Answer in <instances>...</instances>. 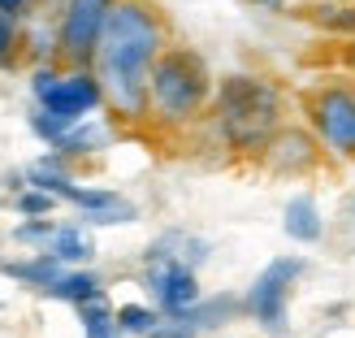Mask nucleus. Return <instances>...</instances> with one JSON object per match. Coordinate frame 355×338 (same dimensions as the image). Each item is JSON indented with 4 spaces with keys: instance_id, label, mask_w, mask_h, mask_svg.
Masks as SVG:
<instances>
[{
    "instance_id": "1",
    "label": "nucleus",
    "mask_w": 355,
    "mask_h": 338,
    "mask_svg": "<svg viewBox=\"0 0 355 338\" xmlns=\"http://www.w3.org/2000/svg\"><path fill=\"white\" fill-rule=\"evenodd\" d=\"M165 17L148 0H117L96 48V78L117 121H148L152 69L165 57Z\"/></svg>"
},
{
    "instance_id": "2",
    "label": "nucleus",
    "mask_w": 355,
    "mask_h": 338,
    "mask_svg": "<svg viewBox=\"0 0 355 338\" xmlns=\"http://www.w3.org/2000/svg\"><path fill=\"white\" fill-rule=\"evenodd\" d=\"M212 130L239 156H264V148L286 126V96L264 74H225L208 104Z\"/></svg>"
},
{
    "instance_id": "3",
    "label": "nucleus",
    "mask_w": 355,
    "mask_h": 338,
    "mask_svg": "<svg viewBox=\"0 0 355 338\" xmlns=\"http://www.w3.org/2000/svg\"><path fill=\"white\" fill-rule=\"evenodd\" d=\"M217 92V78L208 74V61L195 48H165V57L152 69L148 87V117L161 126H191Z\"/></svg>"
},
{
    "instance_id": "4",
    "label": "nucleus",
    "mask_w": 355,
    "mask_h": 338,
    "mask_svg": "<svg viewBox=\"0 0 355 338\" xmlns=\"http://www.w3.org/2000/svg\"><path fill=\"white\" fill-rule=\"evenodd\" d=\"M304 113L321 148L355 161V83H321L304 96Z\"/></svg>"
},
{
    "instance_id": "5",
    "label": "nucleus",
    "mask_w": 355,
    "mask_h": 338,
    "mask_svg": "<svg viewBox=\"0 0 355 338\" xmlns=\"http://www.w3.org/2000/svg\"><path fill=\"white\" fill-rule=\"evenodd\" d=\"M31 96L40 109L69 117V121H87V113L104 104L96 69H69V74H61L57 65H40L31 78Z\"/></svg>"
},
{
    "instance_id": "6",
    "label": "nucleus",
    "mask_w": 355,
    "mask_h": 338,
    "mask_svg": "<svg viewBox=\"0 0 355 338\" xmlns=\"http://www.w3.org/2000/svg\"><path fill=\"white\" fill-rule=\"evenodd\" d=\"M113 9H117V0H65L61 5L57 40H61V57L74 69H87L96 61L100 35H104V26H109Z\"/></svg>"
},
{
    "instance_id": "7",
    "label": "nucleus",
    "mask_w": 355,
    "mask_h": 338,
    "mask_svg": "<svg viewBox=\"0 0 355 338\" xmlns=\"http://www.w3.org/2000/svg\"><path fill=\"white\" fill-rule=\"evenodd\" d=\"M304 273V260L299 256H277L273 264H264V273H256V282L247 287L243 308L256 316L264 330L282 334L286 330V308H291V287Z\"/></svg>"
},
{
    "instance_id": "8",
    "label": "nucleus",
    "mask_w": 355,
    "mask_h": 338,
    "mask_svg": "<svg viewBox=\"0 0 355 338\" xmlns=\"http://www.w3.org/2000/svg\"><path fill=\"white\" fill-rule=\"evenodd\" d=\"M148 291L156 299V312H165L169 321H182L187 312L204 304L200 278H195L191 264L173 260V256H156V252H148Z\"/></svg>"
},
{
    "instance_id": "9",
    "label": "nucleus",
    "mask_w": 355,
    "mask_h": 338,
    "mask_svg": "<svg viewBox=\"0 0 355 338\" xmlns=\"http://www.w3.org/2000/svg\"><path fill=\"white\" fill-rule=\"evenodd\" d=\"M321 156H325V148H321V139H316L312 130L282 126L277 139L264 148L260 161L269 165L273 174H291V178H299V174H312L316 165H321Z\"/></svg>"
},
{
    "instance_id": "10",
    "label": "nucleus",
    "mask_w": 355,
    "mask_h": 338,
    "mask_svg": "<svg viewBox=\"0 0 355 338\" xmlns=\"http://www.w3.org/2000/svg\"><path fill=\"white\" fill-rule=\"evenodd\" d=\"M65 204H74L92 226H130V221H139V208L126 195H117L109 187H74V195H69Z\"/></svg>"
},
{
    "instance_id": "11",
    "label": "nucleus",
    "mask_w": 355,
    "mask_h": 338,
    "mask_svg": "<svg viewBox=\"0 0 355 338\" xmlns=\"http://www.w3.org/2000/svg\"><path fill=\"white\" fill-rule=\"evenodd\" d=\"M282 230H286L295 243H321L325 239V217H321V208H316V200L308 191L291 195L286 212H282Z\"/></svg>"
},
{
    "instance_id": "12",
    "label": "nucleus",
    "mask_w": 355,
    "mask_h": 338,
    "mask_svg": "<svg viewBox=\"0 0 355 338\" xmlns=\"http://www.w3.org/2000/svg\"><path fill=\"white\" fill-rule=\"evenodd\" d=\"M44 295H48V299H65V304L83 308V304H96V299H104V287H100V278H96L92 269H65Z\"/></svg>"
},
{
    "instance_id": "13",
    "label": "nucleus",
    "mask_w": 355,
    "mask_h": 338,
    "mask_svg": "<svg viewBox=\"0 0 355 338\" xmlns=\"http://www.w3.org/2000/svg\"><path fill=\"white\" fill-rule=\"evenodd\" d=\"M48 256H57L65 269H83V264L96 256V239L87 235L83 226H57V235L48 243Z\"/></svg>"
},
{
    "instance_id": "14",
    "label": "nucleus",
    "mask_w": 355,
    "mask_h": 338,
    "mask_svg": "<svg viewBox=\"0 0 355 338\" xmlns=\"http://www.w3.org/2000/svg\"><path fill=\"white\" fill-rule=\"evenodd\" d=\"M26 187H35V191H48V195H57V200H69L74 195V178H69V169H65V161L57 152H48V156H40L31 169H26Z\"/></svg>"
},
{
    "instance_id": "15",
    "label": "nucleus",
    "mask_w": 355,
    "mask_h": 338,
    "mask_svg": "<svg viewBox=\"0 0 355 338\" xmlns=\"http://www.w3.org/2000/svg\"><path fill=\"white\" fill-rule=\"evenodd\" d=\"M0 273H9V278H17V282H31L35 291H48L52 282L65 273V264H61L57 256L40 252V256H31V260H9V264H0Z\"/></svg>"
},
{
    "instance_id": "16",
    "label": "nucleus",
    "mask_w": 355,
    "mask_h": 338,
    "mask_svg": "<svg viewBox=\"0 0 355 338\" xmlns=\"http://www.w3.org/2000/svg\"><path fill=\"white\" fill-rule=\"evenodd\" d=\"M78 321H83V338H126L121 326H117V312L109 308V299L83 304L78 308Z\"/></svg>"
},
{
    "instance_id": "17",
    "label": "nucleus",
    "mask_w": 355,
    "mask_h": 338,
    "mask_svg": "<svg viewBox=\"0 0 355 338\" xmlns=\"http://www.w3.org/2000/svg\"><path fill=\"white\" fill-rule=\"evenodd\" d=\"M117 326L130 338H156V330H161V312L148 308V304H121L117 308Z\"/></svg>"
},
{
    "instance_id": "18",
    "label": "nucleus",
    "mask_w": 355,
    "mask_h": 338,
    "mask_svg": "<svg viewBox=\"0 0 355 338\" xmlns=\"http://www.w3.org/2000/svg\"><path fill=\"white\" fill-rule=\"evenodd\" d=\"M74 126H78V121L57 117V113H48V109H35V117H31V130L40 135L48 148H57V144H61V139H65L69 130H74Z\"/></svg>"
},
{
    "instance_id": "19",
    "label": "nucleus",
    "mask_w": 355,
    "mask_h": 338,
    "mask_svg": "<svg viewBox=\"0 0 355 338\" xmlns=\"http://www.w3.org/2000/svg\"><path fill=\"white\" fill-rule=\"evenodd\" d=\"M52 235H57V221H48V217H26L22 226H13V239H17V243H31V247H40V252H48Z\"/></svg>"
},
{
    "instance_id": "20",
    "label": "nucleus",
    "mask_w": 355,
    "mask_h": 338,
    "mask_svg": "<svg viewBox=\"0 0 355 338\" xmlns=\"http://www.w3.org/2000/svg\"><path fill=\"white\" fill-rule=\"evenodd\" d=\"M13 208L22 212V217H52V208H57V195L35 191V187H22V191H17V200H13Z\"/></svg>"
},
{
    "instance_id": "21",
    "label": "nucleus",
    "mask_w": 355,
    "mask_h": 338,
    "mask_svg": "<svg viewBox=\"0 0 355 338\" xmlns=\"http://www.w3.org/2000/svg\"><path fill=\"white\" fill-rule=\"evenodd\" d=\"M22 40H26V35L17 31V17H5V13H0V69H9V65L17 61V48H26Z\"/></svg>"
},
{
    "instance_id": "22",
    "label": "nucleus",
    "mask_w": 355,
    "mask_h": 338,
    "mask_svg": "<svg viewBox=\"0 0 355 338\" xmlns=\"http://www.w3.org/2000/svg\"><path fill=\"white\" fill-rule=\"evenodd\" d=\"M26 5H31V0H0V13H5V17H22Z\"/></svg>"
},
{
    "instance_id": "23",
    "label": "nucleus",
    "mask_w": 355,
    "mask_h": 338,
    "mask_svg": "<svg viewBox=\"0 0 355 338\" xmlns=\"http://www.w3.org/2000/svg\"><path fill=\"white\" fill-rule=\"evenodd\" d=\"M343 65H347V74L355 78V40H347V44H343Z\"/></svg>"
},
{
    "instance_id": "24",
    "label": "nucleus",
    "mask_w": 355,
    "mask_h": 338,
    "mask_svg": "<svg viewBox=\"0 0 355 338\" xmlns=\"http://www.w3.org/2000/svg\"><path fill=\"white\" fill-rule=\"evenodd\" d=\"M247 5H256V9H282L286 0H247Z\"/></svg>"
},
{
    "instance_id": "25",
    "label": "nucleus",
    "mask_w": 355,
    "mask_h": 338,
    "mask_svg": "<svg viewBox=\"0 0 355 338\" xmlns=\"http://www.w3.org/2000/svg\"><path fill=\"white\" fill-rule=\"evenodd\" d=\"M351 221H355V195H351Z\"/></svg>"
}]
</instances>
